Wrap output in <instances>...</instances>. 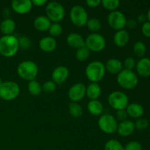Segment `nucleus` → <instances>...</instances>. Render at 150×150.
<instances>
[{"label":"nucleus","instance_id":"f257e3e1","mask_svg":"<svg viewBox=\"0 0 150 150\" xmlns=\"http://www.w3.org/2000/svg\"><path fill=\"white\" fill-rule=\"evenodd\" d=\"M19 49L18 38L14 35H3L0 38V54L3 57H13Z\"/></svg>","mask_w":150,"mask_h":150},{"label":"nucleus","instance_id":"f03ea898","mask_svg":"<svg viewBox=\"0 0 150 150\" xmlns=\"http://www.w3.org/2000/svg\"><path fill=\"white\" fill-rule=\"evenodd\" d=\"M105 64L100 61H92L87 64L85 74L92 83H98L104 78L105 74Z\"/></svg>","mask_w":150,"mask_h":150},{"label":"nucleus","instance_id":"7ed1b4c3","mask_svg":"<svg viewBox=\"0 0 150 150\" xmlns=\"http://www.w3.org/2000/svg\"><path fill=\"white\" fill-rule=\"evenodd\" d=\"M17 73L21 79L31 81L36 79L38 74V67L34 62L26 60L18 65Z\"/></svg>","mask_w":150,"mask_h":150},{"label":"nucleus","instance_id":"20e7f679","mask_svg":"<svg viewBox=\"0 0 150 150\" xmlns=\"http://www.w3.org/2000/svg\"><path fill=\"white\" fill-rule=\"evenodd\" d=\"M117 81L119 85L123 89H132L138 85L139 78L133 70L123 69L117 74Z\"/></svg>","mask_w":150,"mask_h":150},{"label":"nucleus","instance_id":"39448f33","mask_svg":"<svg viewBox=\"0 0 150 150\" xmlns=\"http://www.w3.org/2000/svg\"><path fill=\"white\" fill-rule=\"evenodd\" d=\"M20 94V87L16 82L7 81L2 82L0 86V99L5 101H12L16 99Z\"/></svg>","mask_w":150,"mask_h":150},{"label":"nucleus","instance_id":"423d86ee","mask_svg":"<svg viewBox=\"0 0 150 150\" xmlns=\"http://www.w3.org/2000/svg\"><path fill=\"white\" fill-rule=\"evenodd\" d=\"M45 14L53 23L61 21L65 16L64 6L57 1H50L45 6Z\"/></svg>","mask_w":150,"mask_h":150},{"label":"nucleus","instance_id":"0eeeda50","mask_svg":"<svg viewBox=\"0 0 150 150\" xmlns=\"http://www.w3.org/2000/svg\"><path fill=\"white\" fill-rule=\"evenodd\" d=\"M108 103L114 109H125L129 104L128 97L121 91H114L108 97Z\"/></svg>","mask_w":150,"mask_h":150},{"label":"nucleus","instance_id":"6e6552de","mask_svg":"<svg viewBox=\"0 0 150 150\" xmlns=\"http://www.w3.org/2000/svg\"><path fill=\"white\" fill-rule=\"evenodd\" d=\"M106 41L99 33H91L85 39V46L92 52H100L105 48Z\"/></svg>","mask_w":150,"mask_h":150},{"label":"nucleus","instance_id":"1a4fd4ad","mask_svg":"<svg viewBox=\"0 0 150 150\" xmlns=\"http://www.w3.org/2000/svg\"><path fill=\"white\" fill-rule=\"evenodd\" d=\"M70 18L73 25L78 27L85 26L89 19L86 9L79 4L72 7L70 12Z\"/></svg>","mask_w":150,"mask_h":150},{"label":"nucleus","instance_id":"9d476101","mask_svg":"<svg viewBox=\"0 0 150 150\" xmlns=\"http://www.w3.org/2000/svg\"><path fill=\"white\" fill-rule=\"evenodd\" d=\"M98 123L100 129L106 134H112L117 132L118 122L115 117L111 114H104L100 115Z\"/></svg>","mask_w":150,"mask_h":150},{"label":"nucleus","instance_id":"9b49d317","mask_svg":"<svg viewBox=\"0 0 150 150\" xmlns=\"http://www.w3.org/2000/svg\"><path fill=\"white\" fill-rule=\"evenodd\" d=\"M107 21L111 28L116 31L124 29L127 23V18L123 13L119 10L110 12L107 17Z\"/></svg>","mask_w":150,"mask_h":150},{"label":"nucleus","instance_id":"f8f14e48","mask_svg":"<svg viewBox=\"0 0 150 150\" xmlns=\"http://www.w3.org/2000/svg\"><path fill=\"white\" fill-rule=\"evenodd\" d=\"M86 87L83 83H75L68 90V98L73 103L79 102L86 96Z\"/></svg>","mask_w":150,"mask_h":150},{"label":"nucleus","instance_id":"ddd939ff","mask_svg":"<svg viewBox=\"0 0 150 150\" xmlns=\"http://www.w3.org/2000/svg\"><path fill=\"white\" fill-rule=\"evenodd\" d=\"M32 3L30 0H13L11 1V8L15 13L19 15H25L32 8Z\"/></svg>","mask_w":150,"mask_h":150},{"label":"nucleus","instance_id":"4468645a","mask_svg":"<svg viewBox=\"0 0 150 150\" xmlns=\"http://www.w3.org/2000/svg\"><path fill=\"white\" fill-rule=\"evenodd\" d=\"M69 70L65 66H58L52 73V81L57 85L62 84L69 76Z\"/></svg>","mask_w":150,"mask_h":150},{"label":"nucleus","instance_id":"2eb2a0df","mask_svg":"<svg viewBox=\"0 0 150 150\" xmlns=\"http://www.w3.org/2000/svg\"><path fill=\"white\" fill-rule=\"evenodd\" d=\"M135 125L131 120H126L125 121L120 122L117 126V132L119 135L123 137H127L130 136L135 130Z\"/></svg>","mask_w":150,"mask_h":150},{"label":"nucleus","instance_id":"dca6fc26","mask_svg":"<svg viewBox=\"0 0 150 150\" xmlns=\"http://www.w3.org/2000/svg\"><path fill=\"white\" fill-rule=\"evenodd\" d=\"M136 71L138 74L144 78L150 76V59L148 57H142L136 64Z\"/></svg>","mask_w":150,"mask_h":150},{"label":"nucleus","instance_id":"f3484780","mask_svg":"<svg viewBox=\"0 0 150 150\" xmlns=\"http://www.w3.org/2000/svg\"><path fill=\"white\" fill-rule=\"evenodd\" d=\"M66 42L69 46L76 49L85 46V40L80 34L76 32L70 33L66 38Z\"/></svg>","mask_w":150,"mask_h":150},{"label":"nucleus","instance_id":"a211bd4d","mask_svg":"<svg viewBox=\"0 0 150 150\" xmlns=\"http://www.w3.org/2000/svg\"><path fill=\"white\" fill-rule=\"evenodd\" d=\"M57 40L51 36L44 37L39 42L40 48L45 52H52L57 48Z\"/></svg>","mask_w":150,"mask_h":150},{"label":"nucleus","instance_id":"6ab92c4d","mask_svg":"<svg viewBox=\"0 0 150 150\" xmlns=\"http://www.w3.org/2000/svg\"><path fill=\"white\" fill-rule=\"evenodd\" d=\"M130 40V35L125 29L116 31L113 37L114 43L118 47H124L128 43Z\"/></svg>","mask_w":150,"mask_h":150},{"label":"nucleus","instance_id":"aec40b11","mask_svg":"<svg viewBox=\"0 0 150 150\" xmlns=\"http://www.w3.org/2000/svg\"><path fill=\"white\" fill-rule=\"evenodd\" d=\"M125 110L127 116L134 119L141 118L144 113L143 106L137 103H132L128 104Z\"/></svg>","mask_w":150,"mask_h":150},{"label":"nucleus","instance_id":"412c9836","mask_svg":"<svg viewBox=\"0 0 150 150\" xmlns=\"http://www.w3.org/2000/svg\"><path fill=\"white\" fill-rule=\"evenodd\" d=\"M105 70L111 74H118L123 70V64L120 59H109L105 64Z\"/></svg>","mask_w":150,"mask_h":150},{"label":"nucleus","instance_id":"4be33fe9","mask_svg":"<svg viewBox=\"0 0 150 150\" xmlns=\"http://www.w3.org/2000/svg\"><path fill=\"white\" fill-rule=\"evenodd\" d=\"M16 29V22L10 18H6L0 22V31L4 35H13Z\"/></svg>","mask_w":150,"mask_h":150},{"label":"nucleus","instance_id":"5701e85b","mask_svg":"<svg viewBox=\"0 0 150 150\" xmlns=\"http://www.w3.org/2000/svg\"><path fill=\"white\" fill-rule=\"evenodd\" d=\"M51 25V21L46 16H39L34 20V26L40 32L48 31Z\"/></svg>","mask_w":150,"mask_h":150},{"label":"nucleus","instance_id":"b1692460","mask_svg":"<svg viewBox=\"0 0 150 150\" xmlns=\"http://www.w3.org/2000/svg\"><path fill=\"white\" fill-rule=\"evenodd\" d=\"M101 95V88L98 83H91L86 89V95L90 100H98Z\"/></svg>","mask_w":150,"mask_h":150},{"label":"nucleus","instance_id":"393cba45","mask_svg":"<svg viewBox=\"0 0 150 150\" xmlns=\"http://www.w3.org/2000/svg\"><path fill=\"white\" fill-rule=\"evenodd\" d=\"M87 109L94 116H100L103 111V105L98 100H89L87 104Z\"/></svg>","mask_w":150,"mask_h":150},{"label":"nucleus","instance_id":"a878e982","mask_svg":"<svg viewBox=\"0 0 150 150\" xmlns=\"http://www.w3.org/2000/svg\"><path fill=\"white\" fill-rule=\"evenodd\" d=\"M27 88L29 93L34 96H38V95H40L42 91V85L36 80L29 81Z\"/></svg>","mask_w":150,"mask_h":150},{"label":"nucleus","instance_id":"bb28decb","mask_svg":"<svg viewBox=\"0 0 150 150\" xmlns=\"http://www.w3.org/2000/svg\"><path fill=\"white\" fill-rule=\"evenodd\" d=\"M86 25L89 30L92 32V33H98V32H99L102 27L100 21L96 18H91L88 19Z\"/></svg>","mask_w":150,"mask_h":150},{"label":"nucleus","instance_id":"cd10ccee","mask_svg":"<svg viewBox=\"0 0 150 150\" xmlns=\"http://www.w3.org/2000/svg\"><path fill=\"white\" fill-rule=\"evenodd\" d=\"M68 109L70 115L74 118H79L83 114V108L78 103H70Z\"/></svg>","mask_w":150,"mask_h":150},{"label":"nucleus","instance_id":"c85d7f7f","mask_svg":"<svg viewBox=\"0 0 150 150\" xmlns=\"http://www.w3.org/2000/svg\"><path fill=\"white\" fill-rule=\"evenodd\" d=\"M104 150H125L123 145L117 139L107 141L104 146Z\"/></svg>","mask_w":150,"mask_h":150},{"label":"nucleus","instance_id":"c756f323","mask_svg":"<svg viewBox=\"0 0 150 150\" xmlns=\"http://www.w3.org/2000/svg\"><path fill=\"white\" fill-rule=\"evenodd\" d=\"M133 49V52H134V54L137 57L142 58L145 55V54H146V46L143 42H142V41H138V42L134 43Z\"/></svg>","mask_w":150,"mask_h":150},{"label":"nucleus","instance_id":"7c9ffc66","mask_svg":"<svg viewBox=\"0 0 150 150\" xmlns=\"http://www.w3.org/2000/svg\"><path fill=\"white\" fill-rule=\"evenodd\" d=\"M101 4L103 7L109 11H115L120 7V1L119 0H102Z\"/></svg>","mask_w":150,"mask_h":150},{"label":"nucleus","instance_id":"2f4dec72","mask_svg":"<svg viewBox=\"0 0 150 150\" xmlns=\"http://www.w3.org/2000/svg\"><path fill=\"white\" fill-rule=\"evenodd\" d=\"M62 26L60 23H51V26H50L49 29H48V32H49L50 36L52 38H55L57 37H59L62 33Z\"/></svg>","mask_w":150,"mask_h":150},{"label":"nucleus","instance_id":"473e14b6","mask_svg":"<svg viewBox=\"0 0 150 150\" xmlns=\"http://www.w3.org/2000/svg\"><path fill=\"white\" fill-rule=\"evenodd\" d=\"M91 51L86 48V46L81 47V48L77 49L76 52V57L79 61L83 62L87 59L90 55Z\"/></svg>","mask_w":150,"mask_h":150},{"label":"nucleus","instance_id":"72a5a7b5","mask_svg":"<svg viewBox=\"0 0 150 150\" xmlns=\"http://www.w3.org/2000/svg\"><path fill=\"white\" fill-rule=\"evenodd\" d=\"M135 128L139 130H144L149 126V122L145 118H139L134 122Z\"/></svg>","mask_w":150,"mask_h":150},{"label":"nucleus","instance_id":"f704fd0d","mask_svg":"<svg viewBox=\"0 0 150 150\" xmlns=\"http://www.w3.org/2000/svg\"><path fill=\"white\" fill-rule=\"evenodd\" d=\"M31 40L29 39L27 37H21L20 38H18V45L19 48L22 50H27L29 49L31 47Z\"/></svg>","mask_w":150,"mask_h":150},{"label":"nucleus","instance_id":"c9c22d12","mask_svg":"<svg viewBox=\"0 0 150 150\" xmlns=\"http://www.w3.org/2000/svg\"><path fill=\"white\" fill-rule=\"evenodd\" d=\"M57 89V84L53 81H47L42 85V89L46 93L53 92Z\"/></svg>","mask_w":150,"mask_h":150},{"label":"nucleus","instance_id":"e433bc0d","mask_svg":"<svg viewBox=\"0 0 150 150\" xmlns=\"http://www.w3.org/2000/svg\"><path fill=\"white\" fill-rule=\"evenodd\" d=\"M123 64V67H125V69L126 70H133V69L134 67H136V61H135L134 59L131 57H129L125 58Z\"/></svg>","mask_w":150,"mask_h":150},{"label":"nucleus","instance_id":"4c0bfd02","mask_svg":"<svg viewBox=\"0 0 150 150\" xmlns=\"http://www.w3.org/2000/svg\"><path fill=\"white\" fill-rule=\"evenodd\" d=\"M124 149L125 150H142V146L139 142L133 141L127 143L125 146H124Z\"/></svg>","mask_w":150,"mask_h":150},{"label":"nucleus","instance_id":"58836bf2","mask_svg":"<svg viewBox=\"0 0 150 150\" xmlns=\"http://www.w3.org/2000/svg\"><path fill=\"white\" fill-rule=\"evenodd\" d=\"M127 114L126 112L125 109H122V110H118L116 112V120H119L120 122L125 121V120H127Z\"/></svg>","mask_w":150,"mask_h":150},{"label":"nucleus","instance_id":"ea45409f","mask_svg":"<svg viewBox=\"0 0 150 150\" xmlns=\"http://www.w3.org/2000/svg\"><path fill=\"white\" fill-rule=\"evenodd\" d=\"M142 32L146 38H150V22L146 21L142 24Z\"/></svg>","mask_w":150,"mask_h":150},{"label":"nucleus","instance_id":"a19ab883","mask_svg":"<svg viewBox=\"0 0 150 150\" xmlns=\"http://www.w3.org/2000/svg\"><path fill=\"white\" fill-rule=\"evenodd\" d=\"M86 4H87L88 7L95 8L101 4V1L100 0H86Z\"/></svg>","mask_w":150,"mask_h":150},{"label":"nucleus","instance_id":"79ce46f5","mask_svg":"<svg viewBox=\"0 0 150 150\" xmlns=\"http://www.w3.org/2000/svg\"><path fill=\"white\" fill-rule=\"evenodd\" d=\"M126 26L130 29H134L137 26V21L135 19H129V20H127Z\"/></svg>","mask_w":150,"mask_h":150},{"label":"nucleus","instance_id":"37998d69","mask_svg":"<svg viewBox=\"0 0 150 150\" xmlns=\"http://www.w3.org/2000/svg\"><path fill=\"white\" fill-rule=\"evenodd\" d=\"M32 5H35V7H41V6L45 5L47 3L46 0H33L32 1Z\"/></svg>","mask_w":150,"mask_h":150},{"label":"nucleus","instance_id":"c03bdc74","mask_svg":"<svg viewBox=\"0 0 150 150\" xmlns=\"http://www.w3.org/2000/svg\"><path fill=\"white\" fill-rule=\"evenodd\" d=\"M138 19V21L141 22V23H144V22H146V20L147 18H146V15L144 14V13H142V14L139 15V16H138L137 18Z\"/></svg>","mask_w":150,"mask_h":150},{"label":"nucleus","instance_id":"a18cd8bd","mask_svg":"<svg viewBox=\"0 0 150 150\" xmlns=\"http://www.w3.org/2000/svg\"><path fill=\"white\" fill-rule=\"evenodd\" d=\"M146 18H147L148 21L150 22V8L147 11V13H146Z\"/></svg>","mask_w":150,"mask_h":150},{"label":"nucleus","instance_id":"49530a36","mask_svg":"<svg viewBox=\"0 0 150 150\" xmlns=\"http://www.w3.org/2000/svg\"><path fill=\"white\" fill-rule=\"evenodd\" d=\"M2 81H1V79H0V86H1V83H2Z\"/></svg>","mask_w":150,"mask_h":150},{"label":"nucleus","instance_id":"de8ad7c7","mask_svg":"<svg viewBox=\"0 0 150 150\" xmlns=\"http://www.w3.org/2000/svg\"><path fill=\"white\" fill-rule=\"evenodd\" d=\"M0 100H1V99H0Z\"/></svg>","mask_w":150,"mask_h":150}]
</instances>
